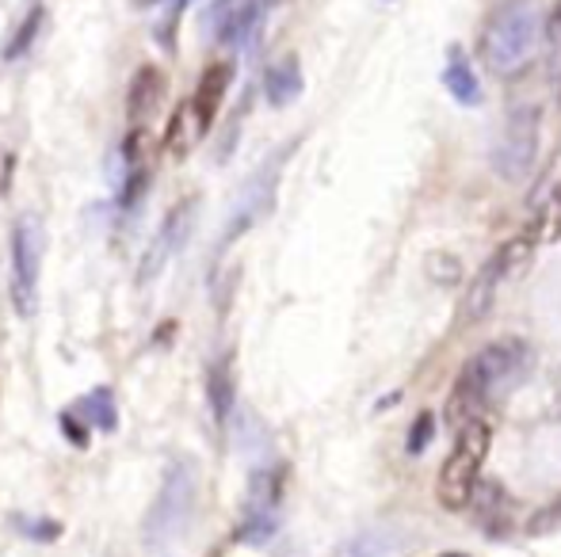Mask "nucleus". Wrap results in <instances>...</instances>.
I'll use <instances>...</instances> for the list:
<instances>
[{"instance_id": "nucleus-29", "label": "nucleus", "mask_w": 561, "mask_h": 557, "mask_svg": "<svg viewBox=\"0 0 561 557\" xmlns=\"http://www.w3.org/2000/svg\"><path fill=\"white\" fill-rule=\"evenodd\" d=\"M130 4H134V8H153L157 0H130Z\"/></svg>"}, {"instance_id": "nucleus-30", "label": "nucleus", "mask_w": 561, "mask_h": 557, "mask_svg": "<svg viewBox=\"0 0 561 557\" xmlns=\"http://www.w3.org/2000/svg\"><path fill=\"white\" fill-rule=\"evenodd\" d=\"M554 202H558V207H561V184H558V192H554Z\"/></svg>"}, {"instance_id": "nucleus-31", "label": "nucleus", "mask_w": 561, "mask_h": 557, "mask_svg": "<svg viewBox=\"0 0 561 557\" xmlns=\"http://www.w3.org/2000/svg\"><path fill=\"white\" fill-rule=\"evenodd\" d=\"M444 557H466V554H444Z\"/></svg>"}, {"instance_id": "nucleus-12", "label": "nucleus", "mask_w": 561, "mask_h": 557, "mask_svg": "<svg viewBox=\"0 0 561 557\" xmlns=\"http://www.w3.org/2000/svg\"><path fill=\"white\" fill-rule=\"evenodd\" d=\"M229 84H233V66L229 61H215V66L203 69L199 77V89H195V107H199V115L207 119V127L218 119V112H222V100L229 92Z\"/></svg>"}, {"instance_id": "nucleus-28", "label": "nucleus", "mask_w": 561, "mask_h": 557, "mask_svg": "<svg viewBox=\"0 0 561 557\" xmlns=\"http://www.w3.org/2000/svg\"><path fill=\"white\" fill-rule=\"evenodd\" d=\"M20 531H27L31 538H58L61 535V527L58 523H38V520H20Z\"/></svg>"}, {"instance_id": "nucleus-6", "label": "nucleus", "mask_w": 561, "mask_h": 557, "mask_svg": "<svg viewBox=\"0 0 561 557\" xmlns=\"http://www.w3.org/2000/svg\"><path fill=\"white\" fill-rule=\"evenodd\" d=\"M539 107L524 104L508 115V123L501 130V141L493 149V169L512 184H519L531 172L535 156H539Z\"/></svg>"}, {"instance_id": "nucleus-2", "label": "nucleus", "mask_w": 561, "mask_h": 557, "mask_svg": "<svg viewBox=\"0 0 561 557\" xmlns=\"http://www.w3.org/2000/svg\"><path fill=\"white\" fill-rule=\"evenodd\" d=\"M489 446H493V428L489 420H470L466 428H458L455 446H450L444 469H439L436 481V497L447 512H462L473 500V489L481 481V466L489 459Z\"/></svg>"}, {"instance_id": "nucleus-17", "label": "nucleus", "mask_w": 561, "mask_h": 557, "mask_svg": "<svg viewBox=\"0 0 561 557\" xmlns=\"http://www.w3.org/2000/svg\"><path fill=\"white\" fill-rule=\"evenodd\" d=\"M77 417H84V420L92 423V428H100V431H115L118 428L115 394L107 386L92 390L89 397H81V402H77Z\"/></svg>"}, {"instance_id": "nucleus-18", "label": "nucleus", "mask_w": 561, "mask_h": 557, "mask_svg": "<svg viewBox=\"0 0 561 557\" xmlns=\"http://www.w3.org/2000/svg\"><path fill=\"white\" fill-rule=\"evenodd\" d=\"M283 497V474L279 469H256L249 481V504L252 512H275V504H279Z\"/></svg>"}, {"instance_id": "nucleus-9", "label": "nucleus", "mask_w": 561, "mask_h": 557, "mask_svg": "<svg viewBox=\"0 0 561 557\" xmlns=\"http://www.w3.org/2000/svg\"><path fill=\"white\" fill-rule=\"evenodd\" d=\"M260 20V0H215L207 8V27L218 43H241L252 35Z\"/></svg>"}, {"instance_id": "nucleus-15", "label": "nucleus", "mask_w": 561, "mask_h": 557, "mask_svg": "<svg viewBox=\"0 0 561 557\" xmlns=\"http://www.w3.org/2000/svg\"><path fill=\"white\" fill-rule=\"evenodd\" d=\"M444 84L447 92L458 100V104H481V84H478V73L470 69L466 54L458 46L447 50V69H444Z\"/></svg>"}, {"instance_id": "nucleus-8", "label": "nucleus", "mask_w": 561, "mask_h": 557, "mask_svg": "<svg viewBox=\"0 0 561 557\" xmlns=\"http://www.w3.org/2000/svg\"><path fill=\"white\" fill-rule=\"evenodd\" d=\"M207 119L199 115V107H195V100H180L176 112L169 115V127H164V153H169V161H187V156L195 153V146L203 141V135H207Z\"/></svg>"}, {"instance_id": "nucleus-23", "label": "nucleus", "mask_w": 561, "mask_h": 557, "mask_svg": "<svg viewBox=\"0 0 561 557\" xmlns=\"http://www.w3.org/2000/svg\"><path fill=\"white\" fill-rule=\"evenodd\" d=\"M149 187V164L146 169H130L126 172V184H123V195H118V202L123 207H134V202L141 199V192Z\"/></svg>"}, {"instance_id": "nucleus-11", "label": "nucleus", "mask_w": 561, "mask_h": 557, "mask_svg": "<svg viewBox=\"0 0 561 557\" xmlns=\"http://www.w3.org/2000/svg\"><path fill=\"white\" fill-rule=\"evenodd\" d=\"M473 512H478V523L485 535H508L512 520H516V508H512V497L504 492V485L496 481H478L473 489Z\"/></svg>"}, {"instance_id": "nucleus-20", "label": "nucleus", "mask_w": 561, "mask_h": 557, "mask_svg": "<svg viewBox=\"0 0 561 557\" xmlns=\"http://www.w3.org/2000/svg\"><path fill=\"white\" fill-rule=\"evenodd\" d=\"M527 535L531 538H550V535H561V492L550 504H542L539 512L527 520Z\"/></svg>"}, {"instance_id": "nucleus-7", "label": "nucleus", "mask_w": 561, "mask_h": 557, "mask_svg": "<svg viewBox=\"0 0 561 557\" xmlns=\"http://www.w3.org/2000/svg\"><path fill=\"white\" fill-rule=\"evenodd\" d=\"M195 210H199V199L192 195V199L176 202V207L164 214L161 230L153 233V241H149L146 256H141V264H138V282H141V287H149V282H153L164 268H169L172 256L184 248L187 233H192V222H195Z\"/></svg>"}, {"instance_id": "nucleus-25", "label": "nucleus", "mask_w": 561, "mask_h": 557, "mask_svg": "<svg viewBox=\"0 0 561 557\" xmlns=\"http://www.w3.org/2000/svg\"><path fill=\"white\" fill-rule=\"evenodd\" d=\"M432 431H436V420H432V413H421L413 423V436H409V454H421L424 446H428Z\"/></svg>"}, {"instance_id": "nucleus-21", "label": "nucleus", "mask_w": 561, "mask_h": 557, "mask_svg": "<svg viewBox=\"0 0 561 557\" xmlns=\"http://www.w3.org/2000/svg\"><path fill=\"white\" fill-rule=\"evenodd\" d=\"M149 149H153V141H149L146 123H138V127L126 130V141H123L126 169H146V164H149Z\"/></svg>"}, {"instance_id": "nucleus-19", "label": "nucleus", "mask_w": 561, "mask_h": 557, "mask_svg": "<svg viewBox=\"0 0 561 557\" xmlns=\"http://www.w3.org/2000/svg\"><path fill=\"white\" fill-rule=\"evenodd\" d=\"M275 527H279L275 512H252V508H244V520H241V527H237V538H241V543H267V538L275 535Z\"/></svg>"}, {"instance_id": "nucleus-4", "label": "nucleus", "mask_w": 561, "mask_h": 557, "mask_svg": "<svg viewBox=\"0 0 561 557\" xmlns=\"http://www.w3.org/2000/svg\"><path fill=\"white\" fill-rule=\"evenodd\" d=\"M195 466L192 462H172L169 474H164L161 489H157L153 508L146 512V546L153 550H164L172 538L184 535L187 520H192V508H195Z\"/></svg>"}, {"instance_id": "nucleus-14", "label": "nucleus", "mask_w": 561, "mask_h": 557, "mask_svg": "<svg viewBox=\"0 0 561 557\" xmlns=\"http://www.w3.org/2000/svg\"><path fill=\"white\" fill-rule=\"evenodd\" d=\"M501 279H504V271H501V264H496V256L485 264V268L473 276V282L466 287V305H462V313H466V321H481L489 310H493V302H496V287H501Z\"/></svg>"}, {"instance_id": "nucleus-5", "label": "nucleus", "mask_w": 561, "mask_h": 557, "mask_svg": "<svg viewBox=\"0 0 561 557\" xmlns=\"http://www.w3.org/2000/svg\"><path fill=\"white\" fill-rule=\"evenodd\" d=\"M46 237L38 218H20L12 230V302L20 317H35Z\"/></svg>"}, {"instance_id": "nucleus-10", "label": "nucleus", "mask_w": 561, "mask_h": 557, "mask_svg": "<svg viewBox=\"0 0 561 557\" xmlns=\"http://www.w3.org/2000/svg\"><path fill=\"white\" fill-rule=\"evenodd\" d=\"M164 92H169V81H164V73L157 66H141L134 73L130 89H126V119H130V127L153 119L157 107L164 104Z\"/></svg>"}, {"instance_id": "nucleus-1", "label": "nucleus", "mask_w": 561, "mask_h": 557, "mask_svg": "<svg viewBox=\"0 0 561 557\" xmlns=\"http://www.w3.org/2000/svg\"><path fill=\"white\" fill-rule=\"evenodd\" d=\"M535 367V351L527 340L519 336H504V340H493L489 348H481L470 363L462 367L455 390L447 397V423L450 428H466L470 420L481 417V409L501 397H508L519 382L531 374Z\"/></svg>"}, {"instance_id": "nucleus-26", "label": "nucleus", "mask_w": 561, "mask_h": 557, "mask_svg": "<svg viewBox=\"0 0 561 557\" xmlns=\"http://www.w3.org/2000/svg\"><path fill=\"white\" fill-rule=\"evenodd\" d=\"M382 546H386V543H382L378 535H363V538H355V543L347 546L344 557H382V554H386Z\"/></svg>"}, {"instance_id": "nucleus-13", "label": "nucleus", "mask_w": 561, "mask_h": 557, "mask_svg": "<svg viewBox=\"0 0 561 557\" xmlns=\"http://www.w3.org/2000/svg\"><path fill=\"white\" fill-rule=\"evenodd\" d=\"M264 96L272 100L275 107H287L302 96V66H298L295 54H287V58H279L275 66H267Z\"/></svg>"}, {"instance_id": "nucleus-24", "label": "nucleus", "mask_w": 561, "mask_h": 557, "mask_svg": "<svg viewBox=\"0 0 561 557\" xmlns=\"http://www.w3.org/2000/svg\"><path fill=\"white\" fill-rule=\"evenodd\" d=\"M89 428L92 423L89 420H77V413H61V431H66V439L73 446H89Z\"/></svg>"}, {"instance_id": "nucleus-22", "label": "nucleus", "mask_w": 561, "mask_h": 557, "mask_svg": "<svg viewBox=\"0 0 561 557\" xmlns=\"http://www.w3.org/2000/svg\"><path fill=\"white\" fill-rule=\"evenodd\" d=\"M38 23H43V8H31L27 23H23V27L15 31L12 46H8V58H20V54L27 50L31 43H35V31H38Z\"/></svg>"}, {"instance_id": "nucleus-3", "label": "nucleus", "mask_w": 561, "mask_h": 557, "mask_svg": "<svg viewBox=\"0 0 561 557\" xmlns=\"http://www.w3.org/2000/svg\"><path fill=\"white\" fill-rule=\"evenodd\" d=\"M539 43H542L539 12L531 4H516L496 15L493 27L485 31V61L493 66V73L512 77L535 58Z\"/></svg>"}, {"instance_id": "nucleus-27", "label": "nucleus", "mask_w": 561, "mask_h": 557, "mask_svg": "<svg viewBox=\"0 0 561 557\" xmlns=\"http://www.w3.org/2000/svg\"><path fill=\"white\" fill-rule=\"evenodd\" d=\"M547 38H550V50H554V66L561 73V4L550 12V20H547Z\"/></svg>"}, {"instance_id": "nucleus-16", "label": "nucleus", "mask_w": 561, "mask_h": 557, "mask_svg": "<svg viewBox=\"0 0 561 557\" xmlns=\"http://www.w3.org/2000/svg\"><path fill=\"white\" fill-rule=\"evenodd\" d=\"M207 402H210V413H215L218 423L229 420L233 413V402H237V390H233V367H229V356L215 359L207 371Z\"/></svg>"}]
</instances>
